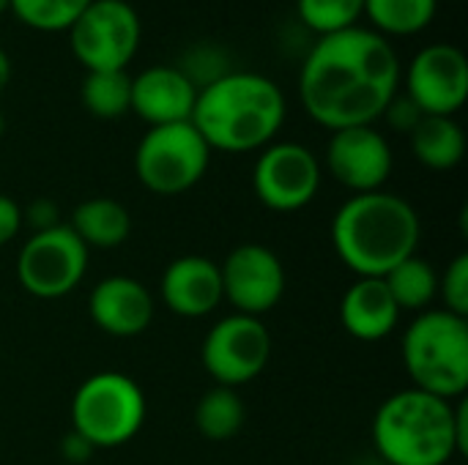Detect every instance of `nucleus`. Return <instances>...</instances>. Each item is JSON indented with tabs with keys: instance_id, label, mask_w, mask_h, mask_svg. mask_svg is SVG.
Wrapping results in <instances>:
<instances>
[{
	"instance_id": "1",
	"label": "nucleus",
	"mask_w": 468,
	"mask_h": 465,
	"mask_svg": "<svg viewBox=\"0 0 468 465\" xmlns=\"http://www.w3.org/2000/svg\"><path fill=\"white\" fill-rule=\"evenodd\" d=\"M403 66L389 38L370 27L318 36L299 71L304 112L329 132L376 126L400 90Z\"/></svg>"
},
{
	"instance_id": "2",
	"label": "nucleus",
	"mask_w": 468,
	"mask_h": 465,
	"mask_svg": "<svg viewBox=\"0 0 468 465\" xmlns=\"http://www.w3.org/2000/svg\"><path fill=\"white\" fill-rule=\"evenodd\" d=\"M282 88L258 71H225L197 88L192 126L206 145L225 153L263 151L285 123Z\"/></svg>"
},
{
	"instance_id": "3",
	"label": "nucleus",
	"mask_w": 468,
	"mask_h": 465,
	"mask_svg": "<svg viewBox=\"0 0 468 465\" xmlns=\"http://www.w3.org/2000/svg\"><path fill=\"white\" fill-rule=\"evenodd\" d=\"M422 222L417 208L387 189L351 195L332 217V247L356 277H384L417 255Z\"/></svg>"
},
{
	"instance_id": "4",
	"label": "nucleus",
	"mask_w": 468,
	"mask_h": 465,
	"mask_svg": "<svg viewBox=\"0 0 468 465\" xmlns=\"http://www.w3.org/2000/svg\"><path fill=\"white\" fill-rule=\"evenodd\" d=\"M376 455L387 465H447L461 458L455 400L420 389L389 395L370 425Z\"/></svg>"
},
{
	"instance_id": "5",
	"label": "nucleus",
	"mask_w": 468,
	"mask_h": 465,
	"mask_svg": "<svg viewBox=\"0 0 468 465\" xmlns=\"http://www.w3.org/2000/svg\"><path fill=\"white\" fill-rule=\"evenodd\" d=\"M403 367L411 386L441 400H461L468 389V318L425 310L403 332Z\"/></svg>"
},
{
	"instance_id": "6",
	"label": "nucleus",
	"mask_w": 468,
	"mask_h": 465,
	"mask_svg": "<svg viewBox=\"0 0 468 465\" xmlns=\"http://www.w3.org/2000/svg\"><path fill=\"white\" fill-rule=\"evenodd\" d=\"M145 392L126 373H96L71 397V430L93 449L129 444L145 425Z\"/></svg>"
},
{
	"instance_id": "7",
	"label": "nucleus",
	"mask_w": 468,
	"mask_h": 465,
	"mask_svg": "<svg viewBox=\"0 0 468 465\" xmlns=\"http://www.w3.org/2000/svg\"><path fill=\"white\" fill-rule=\"evenodd\" d=\"M208 164L211 148L189 121L148 126L134 151L137 181L162 197H176L197 186Z\"/></svg>"
},
{
	"instance_id": "8",
	"label": "nucleus",
	"mask_w": 468,
	"mask_h": 465,
	"mask_svg": "<svg viewBox=\"0 0 468 465\" xmlns=\"http://www.w3.org/2000/svg\"><path fill=\"white\" fill-rule=\"evenodd\" d=\"M85 71H126L143 41V22L126 0H90L66 30Z\"/></svg>"
},
{
	"instance_id": "9",
	"label": "nucleus",
	"mask_w": 468,
	"mask_h": 465,
	"mask_svg": "<svg viewBox=\"0 0 468 465\" xmlns=\"http://www.w3.org/2000/svg\"><path fill=\"white\" fill-rule=\"evenodd\" d=\"M90 249L60 222L33 233L16 255V282L25 293L41 301L69 296L88 271Z\"/></svg>"
},
{
	"instance_id": "10",
	"label": "nucleus",
	"mask_w": 468,
	"mask_h": 465,
	"mask_svg": "<svg viewBox=\"0 0 468 465\" xmlns=\"http://www.w3.org/2000/svg\"><path fill=\"white\" fill-rule=\"evenodd\" d=\"M271 359V334L261 318L230 312L217 321L200 348V362L217 386L239 389L255 381Z\"/></svg>"
},
{
	"instance_id": "11",
	"label": "nucleus",
	"mask_w": 468,
	"mask_h": 465,
	"mask_svg": "<svg viewBox=\"0 0 468 465\" xmlns=\"http://www.w3.org/2000/svg\"><path fill=\"white\" fill-rule=\"evenodd\" d=\"M321 162L302 143H271L252 167V189L263 208L293 214L307 208L321 189Z\"/></svg>"
},
{
	"instance_id": "12",
	"label": "nucleus",
	"mask_w": 468,
	"mask_h": 465,
	"mask_svg": "<svg viewBox=\"0 0 468 465\" xmlns=\"http://www.w3.org/2000/svg\"><path fill=\"white\" fill-rule=\"evenodd\" d=\"M400 85L422 115L455 118L468 99V60L463 49L441 41L422 47L406 66Z\"/></svg>"
},
{
	"instance_id": "13",
	"label": "nucleus",
	"mask_w": 468,
	"mask_h": 465,
	"mask_svg": "<svg viewBox=\"0 0 468 465\" xmlns=\"http://www.w3.org/2000/svg\"><path fill=\"white\" fill-rule=\"evenodd\" d=\"M222 301L239 315L263 318L271 312L285 293V266L263 244H239L219 263Z\"/></svg>"
},
{
	"instance_id": "14",
	"label": "nucleus",
	"mask_w": 468,
	"mask_h": 465,
	"mask_svg": "<svg viewBox=\"0 0 468 465\" xmlns=\"http://www.w3.org/2000/svg\"><path fill=\"white\" fill-rule=\"evenodd\" d=\"M392 164L395 156L389 140L376 126L337 129L326 143V170L354 195L384 189L392 175Z\"/></svg>"
},
{
	"instance_id": "15",
	"label": "nucleus",
	"mask_w": 468,
	"mask_h": 465,
	"mask_svg": "<svg viewBox=\"0 0 468 465\" xmlns=\"http://www.w3.org/2000/svg\"><path fill=\"white\" fill-rule=\"evenodd\" d=\"M195 101L197 85L178 66H148L132 77V112L148 126L192 121Z\"/></svg>"
},
{
	"instance_id": "16",
	"label": "nucleus",
	"mask_w": 468,
	"mask_h": 465,
	"mask_svg": "<svg viewBox=\"0 0 468 465\" xmlns=\"http://www.w3.org/2000/svg\"><path fill=\"white\" fill-rule=\"evenodd\" d=\"M88 315L104 334L129 340L151 326L154 296L134 277H104L88 296Z\"/></svg>"
},
{
	"instance_id": "17",
	"label": "nucleus",
	"mask_w": 468,
	"mask_h": 465,
	"mask_svg": "<svg viewBox=\"0 0 468 465\" xmlns=\"http://www.w3.org/2000/svg\"><path fill=\"white\" fill-rule=\"evenodd\" d=\"M159 293L173 315L189 321L206 318L222 304L219 263L203 255L176 258L159 280Z\"/></svg>"
},
{
	"instance_id": "18",
	"label": "nucleus",
	"mask_w": 468,
	"mask_h": 465,
	"mask_svg": "<svg viewBox=\"0 0 468 465\" xmlns=\"http://www.w3.org/2000/svg\"><path fill=\"white\" fill-rule=\"evenodd\" d=\"M400 315L381 277H356L340 301V323L359 343L387 340L398 329Z\"/></svg>"
},
{
	"instance_id": "19",
	"label": "nucleus",
	"mask_w": 468,
	"mask_h": 465,
	"mask_svg": "<svg viewBox=\"0 0 468 465\" xmlns=\"http://www.w3.org/2000/svg\"><path fill=\"white\" fill-rule=\"evenodd\" d=\"M88 249H115L132 233L129 211L112 197L82 200L66 222Z\"/></svg>"
},
{
	"instance_id": "20",
	"label": "nucleus",
	"mask_w": 468,
	"mask_h": 465,
	"mask_svg": "<svg viewBox=\"0 0 468 465\" xmlns=\"http://www.w3.org/2000/svg\"><path fill=\"white\" fill-rule=\"evenodd\" d=\"M409 137L417 162L428 170H455L466 156V132L455 118L425 115Z\"/></svg>"
},
{
	"instance_id": "21",
	"label": "nucleus",
	"mask_w": 468,
	"mask_h": 465,
	"mask_svg": "<svg viewBox=\"0 0 468 465\" xmlns=\"http://www.w3.org/2000/svg\"><path fill=\"white\" fill-rule=\"evenodd\" d=\"M381 280L389 288L400 312H425L439 296V274L433 263L420 255L406 258L403 263L389 269Z\"/></svg>"
},
{
	"instance_id": "22",
	"label": "nucleus",
	"mask_w": 468,
	"mask_h": 465,
	"mask_svg": "<svg viewBox=\"0 0 468 465\" xmlns=\"http://www.w3.org/2000/svg\"><path fill=\"white\" fill-rule=\"evenodd\" d=\"M439 0H365V14L370 30L384 38L392 36H417L428 30L436 19Z\"/></svg>"
},
{
	"instance_id": "23",
	"label": "nucleus",
	"mask_w": 468,
	"mask_h": 465,
	"mask_svg": "<svg viewBox=\"0 0 468 465\" xmlns=\"http://www.w3.org/2000/svg\"><path fill=\"white\" fill-rule=\"evenodd\" d=\"M247 419V406L236 389L214 386L208 389L195 406V428L208 441H228L233 439Z\"/></svg>"
},
{
	"instance_id": "24",
	"label": "nucleus",
	"mask_w": 468,
	"mask_h": 465,
	"mask_svg": "<svg viewBox=\"0 0 468 465\" xmlns=\"http://www.w3.org/2000/svg\"><path fill=\"white\" fill-rule=\"evenodd\" d=\"M82 107L101 121L132 112V74L129 71H88L82 79Z\"/></svg>"
},
{
	"instance_id": "25",
	"label": "nucleus",
	"mask_w": 468,
	"mask_h": 465,
	"mask_svg": "<svg viewBox=\"0 0 468 465\" xmlns=\"http://www.w3.org/2000/svg\"><path fill=\"white\" fill-rule=\"evenodd\" d=\"M90 0H8V11L27 27L41 33H60L88 8Z\"/></svg>"
},
{
	"instance_id": "26",
	"label": "nucleus",
	"mask_w": 468,
	"mask_h": 465,
	"mask_svg": "<svg viewBox=\"0 0 468 465\" xmlns=\"http://www.w3.org/2000/svg\"><path fill=\"white\" fill-rule=\"evenodd\" d=\"M296 14L313 33L329 36L356 27L365 0H296Z\"/></svg>"
},
{
	"instance_id": "27",
	"label": "nucleus",
	"mask_w": 468,
	"mask_h": 465,
	"mask_svg": "<svg viewBox=\"0 0 468 465\" xmlns=\"http://www.w3.org/2000/svg\"><path fill=\"white\" fill-rule=\"evenodd\" d=\"M439 296L444 301V310L452 315L468 318V255L452 258L447 271L439 277Z\"/></svg>"
},
{
	"instance_id": "28",
	"label": "nucleus",
	"mask_w": 468,
	"mask_h": 465,
	"mask_svg": "<svg viewBox=\"0 0 468 465\" xmlns=\"http://www.w3.org/2000/svg\"><path fill=\"white\" fill-rule=\"evenodd\" d=\"M381 118H387V123L392 126V129H398V132H406V134H411L414 129H417V123L425 118L422 115V110L406 96V93H395V99L387 104V110H384V115Z\"/></svg>"
},
{
	"instance_id": "29",
	"label": "nucleus",
	"mask_w": 468,
	"mask_h": 465,
	"mask_svg": "<svg viewBox=\"0 0 468 465\" xmlns=\"http://www.w3.org/2000/svg\"><path fill=\"white\" fill-rule=\"evenodd\" d=\"M22 222H27L33 227V233H38V230H49V227L60 225V214L52 200L38 197L27 208H22Z\"/></svg>"
},
{
	"instance_id": "30",
	"label": "nucleus",
	"mask_w": 468,
	"mask_h": 465,
	"mask_svg": "<svg viewBox=\"0 0 468 465\" xmlns=\"http://www.w3.org/2000/svg\"><path fill=\"white\" fill-rule=\"evenodd\" d=\"M22 208L14 197L0 195V247L11 244L16 238V233L22 230Z\"/></svg>"
},
{
	"instance_id": "31",
	"label": "nucleus",
	"mask_w": 468,
	"mask_h": 465,
	"mask_svg": "<svg viewBox=\"0 0 468 465\" xmlns=\"http://www.w3.org/2000/svg\"><path fill=\"white\" fill-rule=\"evenodd\" d=\"M93 447L80 436V433H74V430H69L66 436H63V441H60V455H63V460L71 465H82L88 463L90 458H93Z\"/></svg>"
},
{
	"instance_id": "32",
	"label": "nucleus",
	"mask_w": 468,
	"mask_h": 465,
	"mask_svg": "<svg viewBox=\"0 0 468 465\" xmlns=\"http://www.w3.org/2000/svg\"><path fill=\"white\" fill-rule=\"evenodd\" d=\"M11 58H8V52L0 47V93L8 88V82H11Z\"/></svg>"
},
{
	"instance_id": "33",
	"label": "nucleus",
	"mask_w": 468,
	"mask_h": 465,
	"mask_svg": "<svg viewBox=\"0 0 468 465\" xmlns=\"http://www.w3.org/2000/svg\"><path fill=\"white\" fill-rule=\"evenodd\" d=\"M3 132H5V118H3V112H0V137H3Z\"/></svg>"
},
{
	"instance_id": "34",
	"label": "nucleus",
	"mask_w": 468,
	"mask_h": 465,
	"mask_svg": "<svg viewBox=\"0 0 468 465\" xmlns=\"http://www.w3.org/2000/svg\"><path fill=\"white\" fill-rule=\"evenodd\" d=\"M8 11V0H0V14H5Z\"/></svg>"
}]
</instances>
